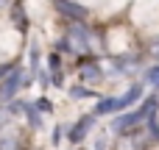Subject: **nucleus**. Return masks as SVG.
<instances>
[{"mask_svg":"<svg viewBox=\"0 0 159 150\" xmlns=\"http://www.w3.org/2000/svg\"><path fill=\"white\" fill-rule=\"evenodd\" d=\"M117 111H123L120 97H106V100H101L95 106V114H117Z\"/></svg>","mask_w":159,"mask_h":150,"instance_id":"nucleus-6","label":"nucleus"},{"mask_svg":"<svg viewBox=\"0 0 159 150\" xmlns=\"http://www.w3.org/2000/svg\"><path fill=\"white\" fill-rule=\"evenodd\" d=\"M36 109H39V111H50V100H39Z\"/></svg>","mask_w":159,"mask_h":150,"instance_id":"nucleus-10","label":"nucleus"},{"mask_svg":"<svg viewBox=\"0 0 159 150\" xmlns=\"http://www.w3.org/2000/svg\"><path fill=\"white\" fill-rule=\"evenodd\" d=\"M101 78H103V75H101V67H98L95 61H92V64L87 61V64L81 67V81H84V84L92 86V84H101Z\"/></svg>","mask_w":159,"mask_h":150,"instance_id":"nucleus-5","label":"nucleus"},{"mask_svg":"<svg viewBox=\"0 0 159 150\" xmlns=\"http://www.w3.org/2000/svg\"><path fill=\"white\" fill-rule=\"evenodd\" d=\"M56 6H59V11L64 14V17H70V19H84L87 17V8L84 6H78V3H70V0H56Z\"/></svg>","mask_w":159,"mask_h":150,"instance_id":"nucleus-4","label":"nucleus"},{"mask_svg":"<svg viewBox=\"0 0 159 150\" xmlns=\"http://www.w3.org/2000/svg\"><path fill=\"white\" fill-rule=\"evenodd\" d=\"M148 84H151V86H157V89H159V64H157V67H151V70H148Z\"/></svg>","mask_w":159,"mask_h":150,"instance_id":"nucleus-8","label":"nucleus"},{"mask_svg":"<svg viewBox=\"0 0 159 150\" xmlns=\"http://www.w3.org/2000/svg\"><path fill=\"white\" fill-rule=\"evenodd\" d=\"M140 97H143V84H134V86H131V89H129L126 95H120V103H123V111H126V109H129L131 103H137Z\"/></svg>","mask_w":159,"mask_h":150,"instance_id":"nucleus-7","label":"nucleus"},{"mask_svg":"<svg viewBox=\"0 0 159 150\" xmlns=\"http://www.w3.org/2000/svg\"><path fill=\"white\" fill-rule=\"evenodd\" d=\"M22 78H25V75H22L20 70H14V72L3 81V86H0V97H6V100H8V97H14V92L22 86Z\"/></svg>","mask_w":159,"mask_h":150,"instance_id":"nucleus-3","label":"nucleus"},{"mask_svg":"<svg viewBox=\"0 0 159 150\" xmlns=\"http://www.w3.org/2000/svg\"><path fill=\"white\" fill-rule=\"evenodd\" d=\"M64 50H70V53H87L89 47H92V42H89V31L84 28V25H70V31H67V42L61 45Z\"/></svg>","mask_w":159,"mask_h":150,"instance_id":"nucleus-1","label":"nucleus"},{"mask_svg":"<svg viewBox=\"0 0 159 150\" xmlns=\"http://www.w3.org/2000/svg\"><path fill=\"white\" fill-rule=\"evenodd\" d=\"M25 114H28V120H31V125H34V128H39V114H36V111H34L31 106H25Z\"/></svg>","mask_w":159,"mask_h":150,"instance_id":"nucleus-9","label":"nucleus"},{"mask_svg":"<svg viewBox=\"0 0 159 150\" xmlns=\"http://www.w3.org/2000/svg\"><path fill=\"white\" fill-rule=\"evenodd\" d=\"M89 128H95V117H81V120L73 125V131H67V139H70L73 145H78V142L89 134Z\"/></svg>","mask_w":159,"mask_h":150,"instance_id":"nucleus-2","label":"nucleus"}]
</instances>
